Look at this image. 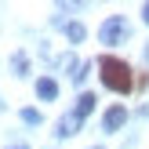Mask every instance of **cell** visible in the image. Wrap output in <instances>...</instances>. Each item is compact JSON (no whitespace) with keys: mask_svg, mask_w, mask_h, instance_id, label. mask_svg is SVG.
Segmentation results:
<instances>
[{"mask_svg":"<svg viewBox=\"0 0 149 149\" xmlns=\"http://www.w3.org/2000/svg\"><path fill=\"white\" fill-rule=\"evenodd\" d=\"M98 77H102V84H106L109 91H116V95H127L131 87H135L131 65L124 62V58H116V55H102L98 58Z\"/></svg>","mask_w":149,"mask_h":149,"instance_id":"obj_1","label":"cell"},{"mask_svg":"<svg viewBox=\"0 0 149 149\" xmlns=\"http://www.w3.org/2000/svg\"><path fill=\"white\" fill-rule=\"evenodd\" d=\"M127 33H131L127 18H124V15H109V18L102 22V29H98V40L102 44H120Z\"/></svg>","mask_w":149,"mask_h":149,"instance_id":"obj_2","label":"cell"},{"mask_svg":"<svg viewBox=\"0 0 149 149\" xmlns=\"http://www.w3.org/2000/svg\"><path fill=\"white\" fill-rule=\"evenodd\" d=\"M124 120H127V109H124V106H113V109L106 113V120H102V127H106V131H116Z\"/></svg>","mask_w":149,"mask_h":149,"instance_id":"obj_3","label":"cell"},{"mask_svg":"<svg viewBox=\"0 0 149 149\" xmlns=\"http://www.w3.org/2000/svg\"><path fill=\"white\" fill-rule=\"evenodd\" d=\"M91 109H95V95H91V91H84V95L77 98V113H73V120L80 124V120H84L87 113H91Z\"/></svg>","mask_w":149,"mask_h":149,"instance_id":"obj_4","label":"cell"},{"mask_svg":"<svg viewBox=\"0 0 149 149\" xmlns=\"http://www.w3.org/2000/svg\"><path fill=\"white\" fill-rule=\"evenodd\" d=\"M36 95H40L44 102H51V98L58 95V84H55L51 77H40V80H36Z\"/></svg>","mask_w":149,"mask_h":149,"instance_id":"obj_5","label":"cell"},{"mask_svg":"<svg viewBox=\"0 0 149 149\" xmlns=\"http://www.w3.org/2000/svg\"><path fill=\"white\" fill-rule=\"evenodd\" d=\"M77 127H80V124L73 120V113H69V116H62V124H58V135H62V138L65 135H77Z\"/></svg>","mask_w":149,"mask_h":149,"instance_id":"obj_6","label":"cell"},{"mask_svg":"<svg viewBox=\"0 0 149 149\" xmlns=\"http://www.w3.org/2000/svg\"><path fill=\"white\" fill-rule=\"evenodd\" d=\"M65 36H69L73 44H77V40H84V26H80V22H69V26H65Z\"/></svg>","mask_w":149,"mask_h":149,"instance_id":"obj_7","label":"cell"},{"mask_svg":"<svg viewBox=\"0 0 149 149\" xmlns=\"http://www.w3.org/2000/svg\"><path fill=\"white\" fill-rule=\"evenodd\" d=\"M11 65H15V73H18V77H26V69H29L26 55H15V58H11Z\"/></svg>","mask_w":149,"mask_h":149,"instance_id":"obj_8","label":"cell"},{"mask_svg":"<svg viewBox=\"0 0 149 149\" xmlns=\"http://www.w3.org/2000/svg\"><path fill=\"white\" fill-rule=\"evenodd\" d=\"M22 120L26 124H40V113H36V109H22Z\"/></svg>","mask_w":149,"mask_h":149,"instance_id":"obj_9","label":"cell"},{"mask_svg":"<svg viewBox=\"0 0 149 149\" xmlns=\"http://www.w3.org/2000/svg\"><path fill=\"white\" fill-rule=\"evenodd\" d=\"M146 22H149V4H146Z\"/></svg>","mask_w":149,"mask_h":149,"instance_id":"obj_10","label":"cell"},{"mask_svg":"<svg viewBox=\"0 0 149 149\" xmlns=\"http://www.w3.org/2000/svg\"><path fill=\"white\" fill-rule=\"evenodd\" d=\"M15 149H26V146H15Z\"/></svg>","mask_w":149,"mask_h":149,"instance_id":"obj_11","label":"cell"},{"mask_svg":"<svg viewBox=\"0 0 149 149\" xmlns=\"http://www.w3.org/2000/svg\"><path fill=\"white\" fill-rule=\"evenodd\" d=\"M98 149H102V146H98Z\"/></svg>","mask_w":149,"mask_h":149,"instance_id":"obj_12","label":"cell"}]
</instances>
